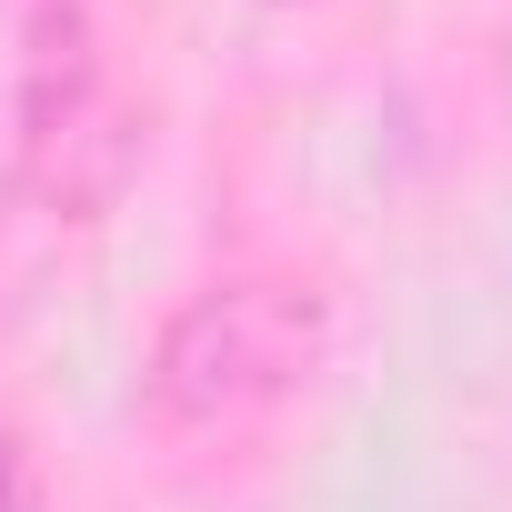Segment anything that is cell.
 Instances as JSON below:
<instances>
[{
	"label": "cell",
	"mask_w": 512,
	"mask_h": 512,
	"mask_svg": "<svg viewBox=\"0 0 512 512\" xmlns=\"http://www.w3.org/2000/svg\"><path fill=\"white\" fill-rule=\"evenodd\" d=\"M312 352H322L312 282H211L151 342V412L171 432H221L241 412L282 402L312 372Z\"/></svg>",
	"instance_id": "cell-1"
},
{
	"label": "cell",
	"mask_w": 512,
	"mask_h": 512,
	"mask_svg": "<svg viewBox=\"0 0 512 512\" xmlns=\"http://www.w3.org/2000/svg\"><path fill=\"white\" fill-rule=\"evenodd\" d=\"M21 181L61 221H101L131 181V111L101 81V31L81 0H41L21 31Z\"/></svg>",
	"instance_id": "cell-2"
},
{
	"label": "cell",
	"mask_w": 512,
	"mask_h": 512,
	"mask_svg": "<svg viewBox=\"0 0 512 512\" xmlns=\"http://www.w3.org/2000/svg\"><path fill=\"white\" fill-rule=\"evenodd\" d=\"M41 492H31V462H21V442L0 432V512H31Z\"/></svg>",
	"instance_id": "cell-3"
}]
</instances>
